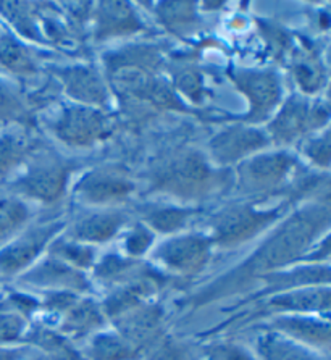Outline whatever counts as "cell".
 I'll list each match as a JSON object with an SVG mask.
<instances>
[{"mask_svg": "<svg viewBox=\"0 0 331 360\" xmlns=\"http://www.w3.org/2000/svg\"><path fill=\"white\" fill-rule=\"evenodd\" d=\"M0 67L13 72L28 70V52L8 36H0Z\"/></svg>", "mask_w": 331, "mask_h": 360, "instance_id": "1", "label": "cell"}, {"mask_svg": "<svg viewBox=\"0 0 331 360\" xmlns=\"http://www.w3.org/2000/svg\"><path fill=\"white\" fill-rule=\"evenodd\" d=\"M21 146L13 136H0V173L7 172L20 157Z\"/></svg>", "mask_w": 331, "mask_h": 360, "instance_id": "3", "label": "cell"}, {"mask_svg": "<svg viewBox=\"0 0 331 360\" xmlns=\"http://www.w3.org/2000/svg\"><path fill=\"white\" fill-rule=\"evenodd\" d=\"M18 331V323L12 317H2L0 315V342L8 341L16 335Z\"/></svg>", "mask_w": 331, "mask_h": 360, "instance_id": "4", "label": "cell"}, {"mask_svg": "<svg viewBox=\"0 0 331 360\" xmlns=\"http://www.w3.org/2000/svg\"><path fill=\"white\" fill-rule=\"evenodd\" d=\"M25 218V209L18 202L0 195V238L5 236L12 228Z\"/></svg>", "mask_w": 331, "mask_h": 360, "instance_id": "2", "label": "cell"}]
</instances>
